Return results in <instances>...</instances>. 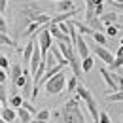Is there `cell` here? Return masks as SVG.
<instances>
[{
	"instance_id": "obj_1",
	"label": "cell",
	"mask_w": 123,
	"mask_h": 123,
	"mask_svg": "<svg viewBox=\"0 0 123 123\" xmlns=\"http://www.w3.org/2000/svg\"><path fill=\"white\" fill-rule=\"evenodd\" d=\"M80 100H81V98L74 93L72 98H68V100L62 104V108L51 112L49 117H53L55 123H87L85 112H83V106H81Z\"/></svg>"
},
{
	"instance_id": "obj_2",
	"label": "cell",
	"mask_w": 123,
	"mask_h": 123,
	"mask_svg": "<svg viewBox=\"0 0 123 123\" xmlns=\"http://www.w3.org/2000/svg\"><path fill=\"white\" fill-rule=\"evenodd\" d=\"M64 85H66V68L59 70L55 76H51L46 83H44V87H46V95H47V97L61 95L62 89H64Z\"/></svg>"
},
{
	"instance_id": "obj_3",
	"label": "cell",
	"mask_w": 123,
	"mask_h": 123,
	"mask_svg": "<svg viewBox=\"0 0 123 123\" xmlns=\"http://www.w3.org/2000/svg\"><path fill=\"white\" fill-rule=\"evenodd\" d=\"M36 42H38V49H40V55H42V59L47 55V51H49V46L53 44V38H51V34L47 31V27H44L42 31L36 34Z\"/></svg>"
},
{
	"instance_id": "obj_4",
	"label": "cell",
	"mask_w": 123,
	"mask_h": 123,
	"mask_svg": "<svg viewBox=\"0 0 123 123\" xmlns=\"http://www.w3.org/2000/svg\"><path fill=\"white\" fill-rule=\"evenodd\" d=\"M98 72H100L102 80L106 81V85H108V87H110V89H112L114 93H119V91H121V87H119V85L114 81V76H112V72L108 70L106 66H100V68H98Z\"/></svg>"
},
{
	"instance_id": "obj_5",
	"label": "cell",
	"mask_w": 123,
	"mask_h": 123,
	"mask_svg": "<svg viewBox=\"0 0 123 123\" xmlns=\"http://www.w3.org/2000/svg\"><path fill=\"white\" fill-rule=\"evenodd\" d=\"M34 46H36V36H31L29 44H27V46L23 47V51H21V57H23V66H25V68L29 66V61H31V57H32Z\"/></svg>"
},
{
	"instance_id": "obj_6",
	"label": "cell",
	"mask_w": 123,
	"mask_h": 123,
	"mask_svg": "<svg viewBox=\"0 0 123 123\" xmlns=\"http://www.w3.org/2000/svg\"><path fill=\"white\" fill-rule=\"evenodd\" d=\"M93 51H95V55L100 59L102 62H106V64H110V62L114 61V55H112V51L108 49V47H102V46H93Z\"/></svg>"
},
{
	"instance_id": "obj_7",
	"label": "cell",
	"mask_w": 123,
	"mask_h": 123,
	"mask_svg": "<svg viewBox=\"0 0 123 123\" xmlns=\"http://www.w3.org/2000/svg\"><path fill=\"white\" fill-rule=\"evenodd\" d=\"M83 108L91 114L93 121H97V119H98V106H97V100L93 98V95H91V97H87V98L83 100Z\"/></svg>"
},
{
	"instance_id": "obj_8",
	"label": "cell",
	"mask_w": 123,
	"mask_h": 123,
	"mask_svg": "<svg viewBox=\"0 0 123 123\" xmlns=\"http://www.w3.org/2000/svg\"><path fill=\"white\" fill-rule=\"evenodd\" d=\"M23 74V64L21 62H13V64H10V68H8V80L12 81V83H15V80Z\"/></svg>"
},
{
	"instance_id": "obj_9",
	"label": "cell",
	"mask_w": 123,
	"mask_h": 123,
	"mask_svg": "<svg viewBox=\"0 0 123 123\" xmlns=\"http://www.w3.org/2000/svg\"><path fill=\"white\" fill-rule=\"evenodd\" d=\"M98 19H100V23H102L104 27H108V25H114V23H117V21H119V13H116V12L100 13V15H98Z\"/></svg>"
},
{
	"instance_id": "obj_10",
	"label": "cell",
	"mask_w": 123,
	"mask_h": 123,
	"mask_svg": "<svg viewBox=\"0 0 123 123\" xmlns=\"http://www.w3.org/2000/svg\"><path fill=\"white\" fill-rule=\"evenodd\" d=\"M0 117L4 119L6 123H12V121H15L17 119V116H15V110L13 108H10L8 104L6 106H2V110H0Z\"/></svg>"
},
{
	"instance_id": "obj_11",
	"label": "cell",
	"mask_w": 123,
	"mask_h": 123,
	"mask_svg": "<svg viewBox=\"0 0 123 123\" xmlns=\"http://www.w3.org/2000/svg\"><path fill=\"white\" fill-rule=\"evenodd\" d=\"M70 10H74V2L72 0H61V2H57V12L59 13L70 12Z\"/></svg>"
},
{
	"instance_id": "obj_12",
	"label": "cell",
	"mask_w": 123,
	"mask_h": 123,
	"mask_svg": "<svg viewBox=\"0 0 123 123\" xmlns=\"http://www.w3.org/2000/svg\"><path fill=\"white\" fill-rule=\"evenodd\" d=\"M93 66H95V59H93L91 55H89V57H85V59H81V72H83V74L91 72Z\"/></svg>"
},
{
	"instance_id": "obj_13",
	"label": "cell",
	"mask_w": 123,
	"mask_h": 123,
	"mask_svg": "<svg viewBox=\"0 0 123 123\" xmlns=\"http://www.w3.org/2000/svg\"><path fill=\"white\" fill-rule=\"evenodd\" d=\"M51 110L49 108H42V110H38L36 114H34V119H40V121H49L51 117Z\"/></svg>"
},
{
	"instance_id": "obj_14",
	"label": "cell",
	"mask_w": 123,
	"mask_h": 123,
	"mask_svg": "<svg viewBox=\"0 0 123 123\" xmlns=\"http://www.w3.org/2000/svg\"><path fill=\"white\" fill-rule=\"evenodd\" d=\"M15 116L21 119V123H29V121L32 119V116L27 112V110H25V108H17V110H15Z\"/></svg>"
},
{
	"instance_id": "obj_15",
	"label": "cell",
	"mask_w": 123,
	"mask_h": 123,
	"mask_svg": "<svg viewBox=\"0 0 123 123\" xmlns=\"http://www.w3.org/2000/svg\"><path fill=\"white\" fill-rule=\"evenodd\" d=\"M106 38H116V36H119V29L116 27V25H108L104 27V32H102Z\"/></svg>"
},
{
	"instance_id": "obj_16",
	"label": "cell",
	"mask_w": 123,
	"mask_h": 123,
	"mask_svg": "<svg viewBox=\"0 0 123 123\" xmlns=\"http://www.w3.org/2000/svg\"><path fill=\"white\" fill-rule=\"evenodd\" d=\"M93 40H95V44L97 46H102V47H106V36L102 34V32H97V31H93Z\"/></svg>"
},
{
	"instance_id": "obj_17",
	"label": "cell",
	"mask_w": 123,
	"mask_h": 123,
	"mask_svg": "<svg viewBox=\"0 0 123 123\" xmlns=\"http://www.w3.org/2000/svg\"><path fill=\"white\" fill-rule=\"evenodd\" d=\"M78 83H80V80H78L76 76H70L68 80H66V85H64V87H66V91H68V93H74Z\"/></svg>"
},
{
	"instance_id": "obj_18",
	"label": "cell",
	"mask_w": 123,
	"mask_h": 123,
	"mask_svg": "<svg viewBox=\"0 0 123 123\" xmlns=\"http://www.w3.org/2000/svg\"><path fill=\"white\" fill-rule=\"evenodd\" d=\"M8 102H10V108H13V110H17V108L21 106V102H23V97H21V95H12Z\"/></svg>"
},
{
	"instance_id": "obj_19",
	"label": "cell",
	"mask_w": 123,
	"mask_h": 123,
	"mask_svg": "<svg viewBox=\"0 0 123 123\" xmlns=\"http://www.w3.org/2000/svg\"><path fill=\"white\" fill-rule=\"evenodd\" d=\"M19 108H25V110H27V112H29V114H31L32 117H34V114H36V112H38V108L34 106V104H32L31 100H23V102H21V106Z\"/></svg>"
},
{
	"instance_id": "obj_20",
	"label": "cell",
	"mask_w": 123,
	"mask_h": 123,
	"mask_svg": "<svg viewBox=\"0 0 123 123\" xmlns=\"http://www.w3.org/2000/svg\"><path fill=\"white\" fill-rule=\"evenodd\" d=\"M110 66V72H121V66H123V59H114V61L108 64Z\"/></svg>"
},
{
	"instance_id": "obj_21",
	"label": "cell",
	"mask_w": 123,
	"mask_h": 123,
	"mask_svg": "<svg viewBox=\"0 0 123 123\" xmlns=\"http://www.w3.org/2000/svg\"><path fill=\"white\" fill-rule=\"evenodd\" d=\"M0 102L4 106L8 104V85L6 83H0Z\"/></svg>"
},
{
	"instance_id": "obj_22",
	"label": "cell",
	"mask_w": 123,
	"mask_h": 123,
	"mask_svg": "<svg viewBox=\"0 0 123 123\" xmlns=\"http://www.w3.org/2000/svg\"><path fill=\"white\" fill-rule=\"evenodd\" d=\"M112 93V91H110ZM123 100V93H112V95H106V102H121Z\"/></svg>"
},
{
	"instance_id": "obj_23",
	"label": "cell",
	"mask_w": 123,
	"mask_h": 123,
	"mask_svg": "<svg viewBox=\"0 0 123 123\" xmlns=\"http://www.w3.org/2000/svg\"><path fill=\"white\" fill-rule=\"evenodd\" d=\"M97 123H112V119H110V116H108L104 110H98V119H97Z\"/></svg>"
},
{
	"instance_id": "obj_24",
	"label": "cell",
	"mask_w": 123,
	"mask_h": 123,
	"mask_svg": "<svg viewBox=\"0 0 123 123\" xmlns=\"http://www.w3.org/2000/svg\"><path fill=\"white\" fill-rule=\"evenodd\" d=\"M0 68L6 70V72H8V68H10V59H8L6 55H0Z\"/></svg>"
},
{
	"instance_id": "obj_25",
	"label": "cell",
	"mask_w": 123,
	"mask_h": 123,
	"mask_svg": "<svg viewBox=\"0 0 123 123\" xmlns=\"http://www.w3.org/2000/svg\"><path fill=\"white\" fill-rule=\"evenodd\" d=\"M0 32L10 34V31H8V21L4 19V15H2V13H0Z\"/></svg>"
},
{
	"instance_id": "obj_26",
	"label": "cell",
	"mask_w": 123,
	"mask_h": 123,
	"mask_svg": "<svg viewBox=\"0 0 123 123\" xmlns=\"http://www.w3.org/2000/svg\"><path fill=\"white\" fill-rule=\"evenodd\" d=\"M0 83H8V72L0 68Z\"/></svg>"
},
{
	"instance_id": "obj_27",
	"label": "cell",
	"mask_w": 123,
	"mask_h": 123,
	"mask_svg": "<svg viewBox=\"0 0 123 123\" xmlns=\"http://www.w3.org/2000/svg\"><path fill=\"white\" fill-rule=\"evenodd\" d=\"M8 2H10V0H0V13H4V12L8 10Z\"/></svg>"
},
{
	"instance_id": "obj_28",
	"label": "cell",
	"mask_w": 123,
	"mask_h": 123,
	"mask_svg": "<svg viewBox=\"0 0 123 123\" xmlns=\"http://www.w3.org/2000/svg\"><path fill=\"white\" fill-rule=\"evenodd\" d=\"M121 55H123V49H121V46L116 49V59H121Z\"/></svg>"
},
{
	"instance_id": "obj_29",
	"label": "cell",
	"mask_w": 123,
	"mask_h": 123,
	"mask_svg": "<svg viewBox=\"0 0 123 123\" xmlns=\"http://www.w3.org/2000/svg\"><path fill=\"white\" fill-rule=\"evenodd\" d=\"M29 123H49V121H40V119H31Z\"/></svg>"
},
{
	"instance_id": "obj_30",
	"label": "cell",
	"mask_w": 123,
	"mask_h": 123,
	"mask_svg": "<svg viewBox=\"0 0 123 123\" xmlns=\"http://www.w3.org/2000/svg\"><path fill=\"white\" fill-rule=\"evenodd\" d=\"M112 2H116V4H123V0H112Z\"/></svg>"
},
{
	"instance_id": "obj_31",
	"label": "cell",
	"mask_w": 123,
	"mask_h": 123,
	"mask_svg": "<svg viewBox=\"0 0 123 123\" xmlns=\"http://www.w3.org/2000/svg\"><path fill=\"white\" fill-rule=\"evenodd\" d=\"M2 106H4V104H2V102H0V110H2Z\"/></svg>"
}]
</instances>
